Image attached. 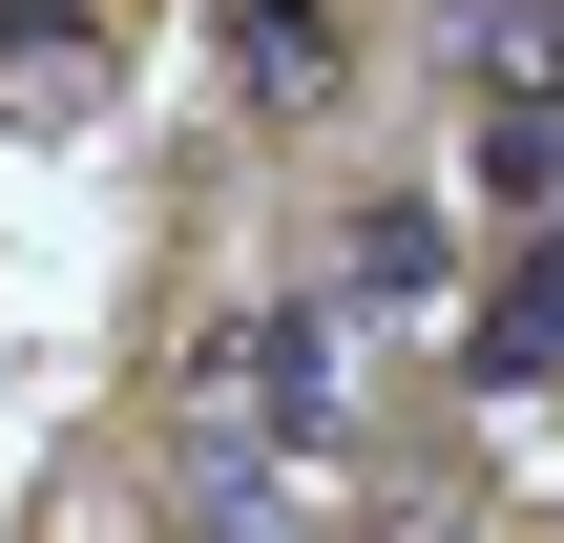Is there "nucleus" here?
Here are the masks:
<instances>
[{"label":"nucleus","instance_id":"1","mask_svg":"<svg viewBox=\"0 0 564 543\" xmlns=\"http://www.w3.org/2000/svg\"><path fill=\"white\" fill-rule=\"evenodd\" d=\"M188 419H209L230 460L335 439V419H356V314H335V293H251V314H209V335H188Z\"/></svg>","mask_w":564,"mask_h":543},{"label":"nucleus","instance_id":"2","mask_svg":"<svg viewBox=\"0 0 564 543\" xmlns=\"http://www.w3.org/2000/svg\"><path fill=\"white\" fill-rule=\"evenodd\" d=\"M544 356H564V230H523V251H502V293L460 314V377H481V398H523Z\"/></svg>","mask_w":564,"mask_h":543},{"label":"nucleus","instance_id":"3","mask_svg":"<svg viewBox=\"0 0 564 543\" xmlns=\"http://www.w3.org/2000/svg\"><path fill=\"white\" fill-rule=\"evenodd\" d=\"M230 84L293 126V105H335V84H356V21H335V0H251V21H230Z\"/></svg>","mask_w":564,"mask_h":543},{"label":"nucleus","instance_id":"4","mask_svg":"<svg viewBox=\"0 0 564 543\" xmlns=\"http://www.w3.org/2000/svg\"><path fill=\"white\" fill-rule=\"evenodd\" d=\"M335 293H356V314H440V293H460V209H419V188H398V209H356Z\"/></svg>","mask_w":564,"mask_h":543},{"label":"nucleus","instance_id":"5","mask_svg":"<svg viewBox=\"0 0 564 543\" xmlns=\"http://www.w3.org/2000/svg\"><path fill=\"white\" fill-rule=\"evenodd\" d=\"M460 167H481L502 209H564V105H502V84H481V105H460Z\"/></svg>","mask_w":564,"mask_h":543},{"label":"nucleus","instance_id":"6","mask_svg":"<svg viewBox=\"0 0 564 543\" xmlns=\"http://www.w3.org/2000/svg\"><path fill=\"white\" fill-rule=\"evenodd\" d=\"M356 543H419V523H356Z\"/></svg>","mask_w":564,"mask_h":543}]
</instances>
